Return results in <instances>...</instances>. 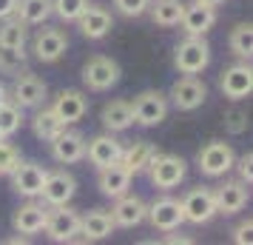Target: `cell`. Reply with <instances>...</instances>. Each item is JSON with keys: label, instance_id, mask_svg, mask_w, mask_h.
I'll return each instance as SVG.
<instances>
[{"label": "cell", "instance_id": "6da1fadb", "mask_svg": "<svg viewBox=\"0 0 253 245\" xmlns=\"http://www.w3.org/2000/svg\"><path fill=\"white\" fill-rule=\"evenodd\" d=\"M208 63H211V46L205 35H185V40L173 49V66L179 74H202Z\"/></svg>", "mask_w": 253, "mask_h": 245}, {"label": "cell", "instance_id": "7a4b0ae2", "mask_svg": "<svg viewBox=\"0 0 253 245\" xmlns=\"http://www.w3.org/2000/svg\"><path fill=\"white\" fill-rule=\"evenodd\" d=\"M233 160H236V154L230 148V143L211 140L196 154V168L205 177H225L233 168Z\"/></svg>", "mask_w": 253, "mask_h": 245}, {"label": "cell", "instance_id": "3957f363", "mask_svg": "<svg viewBox=\"0 0 253 245\" xmlns=\"http://www.w3.org/2000/svg\"><path fill=\"white\" fill-rule=\"evenodd\" d=\"M43 231H46L48 240H54V243H74V240H83L80 237V211L69 208V202L48 208L46 228H43Z\"/></svg>", "mask_w": 253, "mask_h": 245}, {"label": "cell", "instance_id": "277c9868", "mask_svg": "<svg viewBox=\"0 0 253 245\" xmlns=\"http://www.w3.org/2000/svg\"><path fill=\"white\" fill-rule=\"evenodd\" d=\"M131 114H134V123L145 126V129H154L168 114V97L162 92H157V89H145V92H139L134 97Z\"/></svg>", "mask_w": 253, "mask_h": 245}, {"label": "cell", "instance_id": "5b68a950", "mask_svg": "<svg viewBox=\"0 0 253 245\" xmlns=\"http://www.w3.org/2000/svg\"><path fill=\"white\" fill-rule=\"evenodd\" d=\"M151 183L160 188V191H171L185 180L188 174V163H185L179 154H157L148 165Z\"/></svg>", "mask_w": 253, "mask_h": 245}, {"label": "cell", "instance_id": "8992f818", "mask_svg": "<svg viewBox=\"0 0 253 245\" xmlns=\"http://www.w3.org/2000/svg\"><path fill=\"white\" fill-rule=\"evenodd\" d=\"M182 214H185V222H194V225H205L216 217V199H213V188H205V186H196L191 188L182 199Z\"/></svg>", "mask_w": 253, "mask_h": 245}, {"label": "cell", "instance_id": "52a82bcc", "mask_svg": "<svg viewBox=\"0 0 253 245\" xmlns=\"http://www.w3.org/2000/svg\"><path fill=\"white\" fill-rule=\"evenodd\" d=\"M83 83L91 92H108L111 86L120 83V66H117V60L105 57V54L88 57V63L83 66Z\"/></svg>", "mask_w": 253, "mask_h": 245}, {"label": "cell", "instance_id": "ba28073f", "mask_svg": "<svg viewBox=\"0 0 253 245\" xmlns=\"http://www.w3.org/2000/svg\"><path fill=\"white\" fill-rule=\"evenodd\" d=\"M46 94H48L46 83L32 71H23V74L14 77L12 89H9V100L17 103L20 108H37V105L46 103Z\"/></svg>", "mask_w": 253, "mask_h": 245}, {"label": "cell", "instance_id": "9c48e42d", "mask_svg": "<svg viewBox=\"0 0 253 245\" xmlns=\"http://www.w3.org/2000/svg\"><path fill=\"white\" fill-rule=\"evenodd\" d=\"M168 97H171V105L176 111H194V108H199V105L205 103L208 89L196 74H182L171 86V94Z\"/></svg>", "mask_w": 253, "mask_h": 245}, {"label": "cell", "instance_id": "30bf717a", "mask_svg": "<svg viewBox=\"0 0 253 245\" xmlns=\"http://www.w3.org/2000/svg\"><path fill=\"white\" fill-rule=\"evenodd\" d=\"M32 49H35V57L40 63H57L69 49V35L57 26H43L32 37Z\"/></svg>", "mask_w": 253, "mask_h": 245}, {"label": "cell", "instance_id": "8fae6325", "mask_svg": "<svg viewBox=\"0 0 253 245\" xmlns=\"http://www.w3.org/2000/svg\"><path fill=\"white\" fill-rule=\"evenodd\" d=\"M145 220H148L157 231H176V228L185 222V214H182L179 199L165 194V197H157L148 205V211H145Z\"/></svg>", "mask_w": 253, "mask_h": 245}, {"label": "cell", "instance_id": "7c38bea8", "mask_svg": "<svg viewBox=\"0 0 253 245\" xmlns=\"http://www.w3.org/2000/svg\"><path fill=\"white\" fill-rule=\"evenodd\" d=\"M77 194V180L69 174V171H46V183L40 188V199L46 202L48 208H54V205H66L71 202V197Z\"/></svg>", "mask_w": 253, "mask_h": 245}, {"label": "cell", "instance_id": "4fadbf2b", "mask_svg": "<svg viewBox=\"0 0 253 245\" xmlns=\"http://www.w3.org/2000/svg\"><path fill=\"white\" fill-rule=\"evenodd\" d=\"M219 89L228 100H245L253 92V69L251 63H233L222 71L219 77Z\"/></svg>", "mask_w": 253, "mask_h": 245}, {"label": "cell", "instance_id": "5bb4252c", "mask_svg": "<svg viewBox=\"0 0 253 245\" xmlns=\"http://www.w3.org/2000/svg\"><path fill=\"white\" fill-rule=\"evenodd\" d=\"M74 23L80 26V32H83L85 40H103L105 35H111V29H114V17H111V12H108L105 6L88 3Z\"/></svg>", "mask_w": 253, "mask_h": 245}, {"label": "cell", "instance_id": "9a60e30c", "mask_svg": "<svg viewBox=\"0 0 253 245\" xmlns=\"http://www.w3.org/2000/svg\"><path fill=\"white\" fill-rule=\"evenodd\" d=\"M120 154H123V143L114 137V131L97 134L91 140H85V157H88V163L97 171L105 168V165H111V163H120Z\"/></svg>", "mask_w": 253, "mask_h": 245}, {"label": "cell", "instance_id": "2e32d148", "mask_svg": "<svg viewBox=\"0 0 253 245\" xmlns=\"http://www.w3.org/2000/svg\"><path fill=\"white\" fill-rule=\"evenodd\" d=\"M9 177H12V188L20 197L35 199V197H40V188L46 183V168L40 163H23V160H20L17 168H14Z\"/></svg>", "mask_w": 253, "mask_h": 245}, {"label": "cell", "instance_id": "e0dca14e", "mask_svg": "<svg viewBox=\"0 0 253 245\" xmlns=\"http://www.w3.org/2000/svg\"><path fill=\"white\" fill-rule=\"evenodd\" d=\"M48 146H51V157H54L60 165H71V163L85 160V137H83L80 131L63 129Z\"/></svg>", "mask_w": 253, "mask_h": 245}, {"label": "cell", "instance_id": "ac0fdd59", "mask_svg": "<svg viewBox=\"0 0 253 245\" xmlns=\"http://www.w3.org/2000/svg\"><path fill=\"white\" fill-rule=\"evenodd\" d=\"M251 188L242 180H225L219 188H213V199H216V214H239L248 205Z\"/></svg>", "mask_w": 253, "mask_h": 245}, {"label": "cell", "instance_id": "d6986e66", "mask_svg": "<svg viewBox=\"0 0 253 245\" xmlns=\"http://www.w3.org/2000/svg\"><path fill=\"white\" fill-rule=\"evenodd\" d=\"M46 217H48V205L46 202H35V199H29L23 202L20 208L14 211L12 217V225L17 234H26V237H35L46 228Z\"/></svg>", "mask_w": 253, "mask_h": 245}, {"label": "cell", "instance_id": "ffe728a7", "mask_svg": "<svg viewBox=\"0 0 253 245\" xmlns=\"http://www.w3.org/2000/svg\"><path fill=\"white\" fill-rule=\"evenodd\" d=\"M216 23V9L213 6H205V3H185L182 17H179V26H182L185 35H208Z\"/></svg>", "mask_w": 253, "mask_h": 245}, {"label": "cell", "instance_id": "44dd1931", "mask_svg": "<svg viewBox=\"0 0 253 245\" xmlns=\"http://www.w3.org/2000/svg\"><path fill=\"white\" fill-rule=\"evenodd\" d=\"M51 108H54V114H57L66 126H71V123H80L83 117L88 114V97L83 92H77V89H63V92L54 97Z\"/></svg>", "mask_w": 253, "mask_h": 245}, {"label": "cell", "instance_id": "7402d4cb", "mask_svg": "<svg viewBox=\"0 0 253 245\" xmlns=\"http://www.w3.org/2000/svg\"><path fill=\"white\" fill-rule=\"evenodd\" d=\"M145 211H148V205L139 197L126 191L123 197H117L114 208H111V217H114V225H120V228H134L139 222H145Z\"/></svg>", "mask_w": 253, "mask_h": 245}, {"label": "cell", "instance_id": "603a6c76", "mask_svg": "<svg viewBox=\"0 0 253 245\" xmlns=\"http://www.w3.org/2000/svg\"><path fill=\"white\" fill-rule=\"evenodd\" d=\"M114 217L111 211H103V208H94L88 214H80V237L88 243V240H105L114 234Z\"/></svg>", "mask_w": 253, "mask_h": 245}, {"label": "cell", "instance_id": "cb8c5ba5", "mask_svg": "<svg viewBox=\"0 0 253 245\" xmlns=\"http://www.w3.org/2000/svg\"><path fill=\"white\" fill-rule=\"evenodd\" d=\"M131 171H128L123 163H111L105 165V168H100V180H97V186H100V191H103L105 197H123L128 188H131Z\"/></svg>", "mask_w": 253, "mask_h": 245}, {"label": "cell", "instance_id": "d4e9b609", "mask_svg": "<svg viewBox=\"0 0 253 245\" xmlns=\"http://www.w3.org/2000/svg\"><path fill=\"white\" fill-rule=\"evenodd\" d=\"M157 146L148 140H134L131 146H123V154H120V163L126 165L131 174H139V171H148L151 160L157 157Z\"/></svg>", "mask_w": 253, "mask_h": 245}, {"label": "cell", "instance_id": "484cf974", "mask_svg": "<svg viewBox=\"0 0 253 245\" xmlns=\"http://www.w3.org/2000/svg\"><path fill=\"white\" fill-rule=\"evenodd\" d=\"M63 129H66V123H63L57 114H54V108H51V105H48V108H46V105H43V108L37 105L35 117H32V131H35L37 140L51 143Z\"/></svg>", "mask_w": 253, "mask_h": 245}, {"label": "cell", "instance_id": "4316f807", "mask_svg": "<svg viewBox=\"0 0 253 245\" xmlns=\"http://www.w3.org/2000/svg\"><path fill=\"white\" fill-rule=\"evenodd\" d=\"M103 126L108 131H126L134 126V114H131V103L128 100H111V103L103 105Z\"/></svg>", "mask_w": 253, "mask_h": 245}, {"label": "cell", "instance_id": "83f0119b", "mask_svg": "<svg viewBox=\"0 0 253 245\" xmlns=\"http://www.w3.org/2000/svg\"><path fill=\"white\" fill-rule=\"evenodd\" d=\"M185 3L182 0H151L148 12L151 20L162 29H171V26H179V17H182Z\"/></svg>", "mask_w": 253, "mask_h": 245}, {"label": "cell", "instance_id": "f1b7e54d", "mask_svg": "<svg viewBox=\"0 0 253 245\" xmlns=\"http://www.w3.org/2000/svg\"><path fill=\"white\" fill-rule=\"evenodd\" d=\"M14 14L26 26H43L51 17V0H17Z\"/></svg>", "mask_w": 253, "mask_h": 245}, {"label": "cell", "instance_id": "f546056e", "mask_svg": "<svg viewBox=\"0 0 253 245\" xmlns=\"http://www.w3.org/2000/svg\"><path fill=\"white\" fill-rule=\"evenodd\" d=\"M26 40H29V26L17 14L0 20V46H26Z\"/></svg>", "mask_w": 253, "mask_h": 245}, {"label": "cell", "instance_id": "4dcf8cb0", "mask_svg": "<svg viewBox=\"0 0 253 245\" xmlns=\"http://www.w3.org/2000/svg\"><path fill=\"white\" fill-rule=\"evenodd\" d=\"M228 46L236 57L251 60V54H253V26L251 23H236L228 35Z\"/></svg>", "mask_w": 253, "mask_h": 245}, {"label": "cell", "instance_id": "1f68e13d", "mask_svg": "<svg viewBox=\"0 0 253 245\" xmlns=\"http://www.w3.org/2000/svg\"><path fill=\"white\" fill-rule=\"evenodd\" d=\"M29 66L26 46H0V71L3 74H20Z\"/></svg>", "mask_w": 253, "mask_h": 245}, {"label": "cell", "instance_id": "d6a6232c", "mask_svg": "<svg viewBox=\"0 0 253 245\" xmlns=\"http://www.w3.org/2000/svg\"><path fill=\"white\" fill-rule=\"evenodd\" d=\"M23 108L17 103H12V100H6V103L0 105V134L3 137H12V134H17L20 131V126H23Z\"/></svg>", "mask_w": 253, "mask_h": 245}, {"label": "cell", "instance_id": "836d02e7", "mask_svg": "<svg viewBox=\"0 0 253 245\" xmlns=\"http://www.w3.org/2000/svg\"><path fill=\"white\" fill-rule=\"evenodd\" d=\"M88 6V0H51V14H57L63 23H74Z\"/></svg>", "mask_w": 253, "mask_h": 245}, {"label": "cell", "instance_id": "e575fe53", "mask_svg": "<svg viewBox=\"0 0 253 245\" xmlns=\"http://www.w3.org/2000/svg\"><path fill=\"white\" fill-rule=\"evenodd\" d=\"M20 163V151H17V146L12 143H6V137L0 140V177H9L17 168Z\"/></svg>", "mask_w": 253, "mask_h": 245}, {"label": "cell", "instance_id": "d590c367", "mask_svg": "<svg viewBox=\"0 0 253 245\" xmlns=\"http://www.w3.org/2000/svg\"><path fill=\"white\" fill-rule=\"evenodd\" d=\"M225 131L228 134H245L248 131V111H242V108H230L228 114H225Z\"/></svg>", "mask_w": 253, "mask_h": 245}, {"label": "cell", "instance_id": "8d00e7d4", "mask_svg": "<svg viewBox=\"0 0 253 245\" xmlns=\"http://www.w3.org/2000/svg\"><path fill=\"white\" fill-rule=\"evenodd\" d=\"M114 6L123 17H139V14L148 12L151 0H114Z\"/></svg>", "mask_w": 253, "mask_h": 245}, {"label": "cell", "instance_id": "74e56055", "mask_svg": "<svg viewBox=\"0 0 253 245\" xmlns=\"http://www.w3.org/2000/svg\"><path fill=\"white\" fill-rule=\"evenodd\" d=\"M233 168H236V174H239L242 183H248L251 186L253 183V154H242L239 160H233Z\"/></svg>", "mask_w": 253, "mask_h": 245}, {"label": "cell", "instance_id": "f35d334b", "mask_svg": "<svg viewBox=\"0 0 253 245\" xmlns=\"http://www.w3.org/2000/svg\"><path fill=\"white\" fill-rule=\"evenodd\" d=\"M253 240V222L251 220H242L236 228H233V243L236 245H251Z\"/></svg>", "mask_w": 253, "mask_h": 245}, {"label": "cell", "instance_id": "ab89813d", "mask_svg": "<svg viewBox=\"0 0 253 245\" xmlns=\"http://www.w3.org/2000/svg\"><path fill=\"white\" fill-rule=\"evenodd\" d=\"M14 9H17V0H0V20L3 17H12Z\"/></svg>", "mask_w": 253, "mask_h": 245}, {"label": "cell", "instance_id": "60d3db41", "mask_svg": "<svg viewBox=\"0 0 253 245\" xmlns=\"http://www.w3.org/2000/svg\"><path fill=\"white\" fill-rule=\"evenodd\" d=\"M165 243H171V245H176V243H182V245H191L194 240H191V237H176V234H171V237H165Z\"/></svg>", "mask_w": 253, "mask_h": 245}, {"label": "cell", "instance_id": "b9f144b4", "mask_svg": "<svg viewBox=\"0 0 253 245\" xmlns=\"http://www.w3.org/2000/svg\"><path fill=\"white\" fill-rule=\"evenodd\" d=\"M29 240H32V237H26V234H23V237H12V240H9V245H26Z\"/></svg>", "mask_w": 253, "mask_h": 245}, {"label": "cell", "instance_id": "7bdbcfd3", "mask_svg": "<svg viewBox=\"0 0 253 245\" xmlns=\"http://www.w3.org/2000/svg\"><path fill=\"white\" fill-rule=\"evenodd\" d=\"M6 100H9V89H6V86L0 83V105L6 103Z\"/></svg>", "mask_w": 253, "mask_h": 245}, {"label": "cell", "instance_id": "ee69618b", "mask_svg": "<svg viewBox=\"0 0 253 245\" xmlns=\"http://www.w3.org/2000/svg\"><path fill=\"white\" fill-rule=\"evenodd\" d=\"M199 3H205V6H213V9H216V6H222V3H225V0H199Z\"/></svg>", "mask_w": 253, "mask_h": 245}, {"label": "cell", "instance_id": "f6af8a7d", "mask_svg": "<svg viewBox=\"0 0 253 245\" xmlns=\"http://www.w3.org/2000/svg\"><path fill=\"white\" fill-rule=\"evenodd\" d=\"M0 140H3V134H0Z\"/></svg>", "mask_w": 253, "mask_h": 245}]
</instances>
